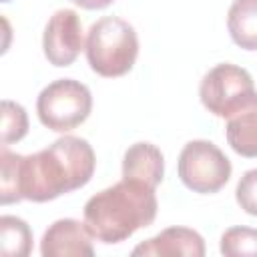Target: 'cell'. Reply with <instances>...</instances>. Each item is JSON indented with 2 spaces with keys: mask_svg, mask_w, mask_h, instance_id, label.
Returning a JSON list of instances; mask_svg holds the SVG:
<instances>
[{
  "mask_svg": "<svg viewBox=\"0 0 257 257\" xmlns=\"http://www.w3.org/2000/svg\"><path fill=\"white\" fill-rule=\"evenodd\" d=\"M165 161L163 153L151 143H135L126 149L122 159V179L145 183L153 189L163 181Z\"/></svg>",
  "mask_w": 257,
  "mask_h": 257,
  "instance_id": "cell-10",
  "label": "cell"
},
{
  "mask_svg": "<svg viewBox=\"0 0 257 257\" xmlns=\"http://www.w3.org/2000/svg\"><path fill=\"white\" fill-rule=\"evenodd\" d=\"M233 42L245 50H257V0H233L227 14Z\"/></svg>",
  "mask_w": 257,
  "mask_h": 257,
  "instance_id": "cell-12",
  "label": "cell"
},
{
  "mask_svg": "<svg viewBox=\"0 0 257 257\" xmlns=\"http://www.w3.org/2000/svg\"><path fill=\"white\" fill-rule=\"evenodd\" d=\"M28 133L26 110L12 100H2V145L16 143Z\"/></svg>",
  "mask_w": 257,
  "mask_h": 257,
  "instance_id": "cell-15",
  "label": "cell"
},
{
  "mask_svg": "<svg viewBox=\"0 0 257 257\" xmlns=\"http://www.w3.org/2000/svg\"><path fill=\"white\" fill-rule=\"evenodd\" d=\"M199 96L209 112L221 118H229L255 96L253 78L241 66L229 62L217 64L203 76Z\"/></svg>",
  "mask_w": 257,
  "mask_h": 257,
  "instance_id": "cell-5",
  "label": "cell"
},
{
  "mask_svg": "<svg viewBox=\"0 0 257 257\" xmlns=\"http://www.w3.org/2000/svg\"><path fill=\"white\" fill-rule=\"evenodd\" d=\"M133 255H161V257H203L205 255V241L203 237L187 227H169L159 235L139 243L133 249Z\"/></svg>",
  "mask_w": 257,
  "mask_h": 257,
  "instance_id": "cell-9",
  "label": "cell"
},
{
  "mask_svg": "<svg viewBox=\"0 0 257 257\" xmlns=\"http://www.w3.org/2000/svg\"><path fill=\"white\" fill-rule=\"evenodd\" d=\"M4 2H8V0H4Z\"/></svg>",
  "mask_w": 257,
  "mask_h": 257,
  "instance_id": "cell-18",
  "label": "cell"
},
{
  "mask_svg": "<svg viewBox=\"0 0 257 257\" xmlns=\"http://www.w3.org/2000/svg\"><path fill=\"white\" fill-rule=\"evenodd\" d=\"M157 207L153 187L122 179L86 201L84 225L96 241L112 245L149 227L157 217Z\"/></svg>",
  "mask_w": 257,
  "mask_h": 257,
  "instance_id": "cell-2",
  "label": "cell"
},
{
  "mask_svg": "<svg viewBox=\"0 0 257 257\" xmlns=\"http://www.w3.org/2000/svg\"><path fill=\"white\" fill-rule=\"evenodd\" d=\"M40 253L44 257H92V235L76 219H58L44 231Z\"/></svg>",
  "mask_w": 257,
  "mask_h": 257,
  "instance_id": "cell-8",
  "label": "cell"
},
{
  "mask_svg": "<svg viewBox=\"0 0 257 257\" xmlns=\"http://www.w3.org/2000/svg\"><path fill=\"white\" fill-rule=\"evenodd\" d=\"M92 108V96L86 84L74 78H60L44 86L36 98L40 122L54 133H68L82 124Z\"/></svg>",
  "mask_w": 257,
  "mask_h": 257,
  "instance_id": "cell-4",
  "label": "cell"
},
{
  "mask_svg": "<svg viewBox=\"0 0 257 257\" xmlns=\"http://www.w3.org/2000/svg\"><path fill=\"white\" fill-rule=\"evenodd\" d=\"M0 203L22 199L44 203L84 187L94 173V151L80 137H60L34 155H16L0 149Z\"/></svg>",
  "mask_w": 257,
  "mask_h": 257,
  "instance_id": "cell-1",
  "label": "cell"
},
{
  "mask_svg": "<svg viewBox=\"0 0 257 257\" xmlns=\"http://www.w3.org/2000/svg\"><path fill=\"white\" fill-rule=\"evenodd\" d=\"M32 251V231L26 221L4 215L0 219V253L6 257H26Z\"/></svg>",
  "mask_w": 257,
  "mask_h": 257,
  "instance_id": "cell-13",
  "label": "cell"
},
{
  "mask_svg": "<svg viewBox=\"0 0 257 257\" xmlns=\"http://www.w3.org/2000/svg\"><path fill=\"white\" fill-rule=\"evenodd\" d=\"M72 2L80 8H86V10H100V8L110 6L114 0H72Z\"/></svg>",
  "mask_w": 257,
  "mask_h": 257,
  "instance_id": "cell-17",
  "label": "cell"
},
{
  "mask_svg": "<svg viewBox=\"0 0 257 257\" xmlns=\"http://www.w3.org/2000/svg\"><path fill=\"white\" fill-rule=\"evenodd\" d=\"M221 253L227 257H257V229L231 227L221 235Z\"/></svg>",
  "mask_w": 257,
  "mask_h": 257,
  "instance_id": "cell-14",
  "label": "cell"
},
{
  "mask_svg": "<svg viewBox=\"0 0 257 257\" xmlns=\"http://www.w3.org/2000/svg\"><path fill=\"white\" fill-rule=\"evenodd\" d=\"M139 56V36L135 28L118 18L104 16L88 28L86 60L90 68L106 78L126 74Z\"/></svg>",
  "mask_w": 257,
  "mask_h": 257,
  "instance_id": "cell-3",
  "label": "cell"
},
{
  "mask_svg": "<svg viewBox=\"0 0 257 257\" xmlns=\"http://www.w3.org/2000/svg\"><path fill=\"white\" fill-rule=\"evenodd\" d=\"M44 56L54 66H70L82 50V22L74 10H56L42 36Z\"/></svg>",
  "mask_w": 257,
  "mask_h": 257,
  "instance_id": "cell-7",
  "label": "cell"
},
{
  "mask_svg": "<svg viewBox=\"0 0 257 257\" xmlns=\"http://www.w3.org/2000/svg\"><path fill=\"white\" fill-rule=\"evenodd\" d=\"M235 197H237L239 207L245 213L257 217V169L247 171L239 179L237 189H235Z\"/></svg>",
  "mask_w": 257,
  "mask_h": 257,
  "instance_id": "cell-16",
  "label": "cell"
},
{
  "mask_svg": "<svg viewBox=\"0 0 257 257\" xmlns=\"http://www.w3.org/2000/svg\"><path fill=\"white\" fill-rule=\"evenodd\" d=\"M225 135L237 155L247 159L257 157V92L243 108L227 118Z\"/></svg>",
  "mask_w": 257,
  "mask_h": 257,
  "instance_id": "cell-11",
  "label": "cell"
},
{
  "mask_svg": "<svg viewBox=\"0 0 257 257\" xmlns=\"http://www.w3.org/2000/svg\"><path fill=\"white\" fill-rule=\"evenodd\" d=\"M179 177L193 193H217L231 177V163L211 141H191L179 155Z\"/></svg>",
  "mask_w": 257,
  "mask_h": 257,
  "instance_id": "cell-6",
  "label": "cell"
}]
</instances>
